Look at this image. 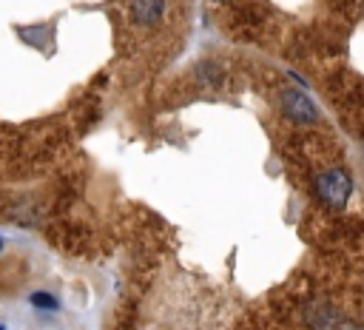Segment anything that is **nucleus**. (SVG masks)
<instances>
[{
  "label": "nucleus",
  "mask_w": 364,
  "mask_h": 330,
  "mask_svg": "<svg viewBox=\"0 0 364 330\" xmlns=\"http://www.w3.org/2000/svg\"><path fill=\"white\" fill-rule=\"evenodd\" d=\"M0 250H3V239H0Z\"/></svg>",
  "instance_id": "39448f33"
},
{
  "label": "nucleus",
  "mask_w": 364,
  "mask_h": 330,
  "mask_svg": "<svg viewBox=\"0 0 364 330\" xmlns=\"http://www.w3.org/2000/svg\"><path fill=\"white\" fill-rule=\"evenodd\" d=\"M216 3H225V0H216Z\"/></svg>",
  "instance_id": "423d86ee"
},
{
  "label": "nucleus",
  "mask_w": 364,
  "mask_h": 330,
  "mask_svg": "<svg viewBox=\"0 0 364 330\" xmlns=\"http://www.w3.org/2000/svg\"><path fill=\"white\" fill-rule=\"evenodd\" d=\"M31 304L40 307V310H57V299L51 293H43V290L31 293Z\"/></svg>",
  "instance_id": "20e7f679"
},
{
  "label": "nucleus",
  "mask_w": 364,
  "mask_h": 330,
  "mask_svg": "<svg viewBox=\"0 0 364 330\" xmlns=\"http://www.w3.org/2000/svg\"><path fill=\"white\" fill-rule=\"evenodd\" d=\"M316 193L318 199L327 205V208H344L350 193H353V182L347 176V171L341 168H333V171H324L318 179H316Z\"/></svg>",
  "instance_id": "f257e3e1"
},
{
  "label": "nucleus",
  "mask_w": 364,
  "mask_h": 330,
  "mask_svg": "<svg viewBox=\"0 0 364 330\" xmlns=\"http://www.w3.org/2000/svg\"><path fill=\"white\" fill-rule=\"evenodd\" d=\"M165 14V0H134L131 3V17L139 26H156Z\"/></svg>",
  "instance_id": "7ed1b4c3"
},
{
  "label": "nucleus",
  "mask_w": 364,
  "mask_h": 330,
  "mask_svg": "<svg viewBox=\"0 0 364 330\" xmlns=\"http://www.w3.org/2000/svg\"><path fill=\"white\" fill-rule=\"evenodd\" d=\"M282 114L290 119V122H299V125H313L318 122V108L313 105V100L304 94V91H296V88H287L282 91Z\"/></svg>",
  "instance_id": "f03ea898"
}]
</instances>
